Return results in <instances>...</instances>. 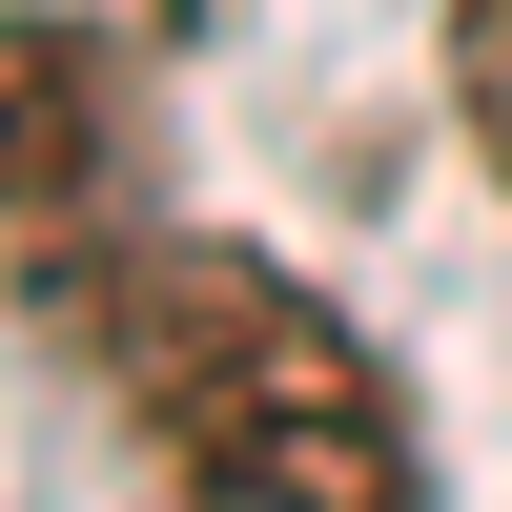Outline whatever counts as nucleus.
Instances as JSON below:
<instances>
[{"instance_id": "1", "label": "nucleus", "mask_w": 512, "mask_h": 512, "mask_svg": "<svg viewBox=\"0 0 512 512\" xmlns=\"http://www.w3.org/2000/svg\"><path fill=\"white\" fill-rule=\"evenodd\" d=\"M82 349L123 369L185 512H431V431H410L390 349L267 246H205V226L123 246L82 287Z\"/></svg>"}, {"instance_id": "2", "label": "nucleus", "mask_w": 512, "mask_h": 512, "mask_svg": "<svg viewBox=\"0 0 512 512\" xmlns=\"http://www.w3.org/2000/svg\"><path fill=\"white\" fill-rule=\"evenodd\" d=\"M123 185V62L103 21H41V0H0V226H82V205Z\"/></svg>"}, {"instance_id": "3", "label": "nucleus", "mask_w": 512, "mask_h": 512, "mask_svg": "<svg viewBox=\"0 0 512 512\" xmlns=\"http://www.w3.org/2000/svg\"><path fill=\"white\" fill-rule=\"evenodd\" d=\"M451 103H472V144L512 185V0H451Z\"/></svg>"}]
</instances>
